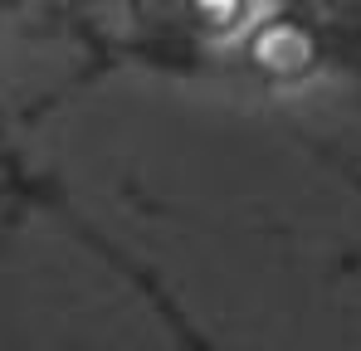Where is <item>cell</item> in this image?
<instances>
[{
  "instance_id": "cell-1",
  "label": "cell",
  "mask_w": 361,
  "mask_h": 351,
  "mask_svg": "<svg viewBox=\"0 0 361 351\" xmlns=\"http://www.w3.org/2000/svg\"><path fill=\"white\" fill-rule=\"evenodd\" d=\"M254 54H259V63H269V68L288 73V68H298L302 58H307V35H298L293 25H279V30L259 35Z\"/></svg>"
},
{
  "instance_id": "cell-2",
  "label": "cell",
  "mask_w": 361,
  "mask_h": 351,
  "mask_svg": "<svg viewBox=\"0 0 361 351\" xmlns=\"http://www.w3.org/2000/svg\"><path fill=\"white\" fill-rule=\"evenodd\" d=\"M210 25H235L240 20V10H244V0H190Z\"/></svg>"
}]
</instances>
